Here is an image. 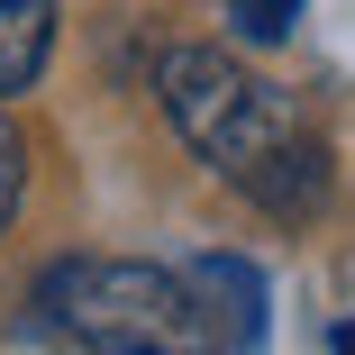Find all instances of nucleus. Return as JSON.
<instances>
[{"mask_svg":"<svg viewBox=\"0 0 355 355\" xmlns=\"http://www.w3.org/2000/svg\"><path fill=\"white\" fill-rule=\"evenodd\" d=\"M228 19H237L246 46H282V37H292V19H301V0H228Z\"/></svg>","mask_w":355,"mask_h":355,"instance_id":"5","label":"nucleus"},{"mask_svg":"<svg viewBox=\"0 0 355 355\" xmlns=\"http://www.w3.org/2000/svg\"><path fill=\"white\" fill-rule=\"evenodd\" d=\"M328 355H355V319H337V337H328Z\"/></svg>","mask_w":355,"mask_h":355,"instance_id":"7","label":"nucleus"},{"mask_svg":"<svg viewBox=\"0 0 355 355\" xmlns=\"http://www.w3.org/2000/svg\"><path fill=\"white\" fill-rule=\"evenodd\" d=\"M182 282L200 292V310L219 319L228 355H255V346H264V328H273V310H264V264H246V255H182Z\"/></svg>","mask_w":355,"mask_h":355,"instance_id":"3","label":"nucleus"},{"mask_svg":"<svg viewBox=\"0 0 355 355\" xmlns=\"http://www.w3.org/2000/svg\"><path fill=\"white\" fill-rule=\"evenodd\" d=\"M155 101H164L173 137L228 191H246L255 209L310 219L328 200V146L310 137L301 101L282 83H264L255 64H237L228 46H164L155 55Z\"/></svg>","mask_w":355,"mask_h":355,"instance_id":"1","label":"nucleus"},{"mask_svg":"<svg viewBox=\"0 0 355 355\" xmlns=\"http://www.w3.org/2000/svg\"><path fill=\"white\" fill-rule=\"evenodd\" d=\"M19 200H28V137H19L10 110H0V228L19 219Z\"/></svg>","mask_w":355,"mask_h":355,"instance_id":"6","label":"nucleus"},{"mask_svg":"<svg viewBox=\"0 0 355 355\" xmlns=\"http://www.w3.org/2000/svg\"><path fill=\"white\" fill-rule=\"evenodd\" d=\"M28 319H37V337L73 346V355H228L219 319L200 310L182 264H137V255L46 264Z\"/></svg>","mask_w":355,"mask_h":355,"instance_id":"2","label":"nucleus"},{"mask_svg":"<svg viewBox=\"0 0 355 355\" xmlns=\"http://www.w3.org/2000/svg\"><path fill=\"white\" fill-rule=\"evenodd\" d=\"M55 55V0H0V101H19Z\"/></svg>","mask_w":355,"mask_h":355,"instance_id":"4","label":"nucleus"}]
</instances>
